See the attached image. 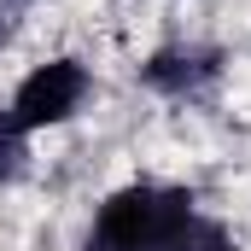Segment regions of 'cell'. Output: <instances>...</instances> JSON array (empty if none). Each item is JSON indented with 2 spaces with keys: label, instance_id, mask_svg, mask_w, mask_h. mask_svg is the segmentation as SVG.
Masks as SVG:
<instances>
[{
  "label": "cell",
  "instance_id": "obj_3",
  "mask_svg": "<svg viewBox=\"0 0 251 251\" xmlns=\"http://www.w3.org/2000/svg\"><path fill=\"white\" fill-rule=\"evenodd\" d=\"M216 76H222V53H216V47H199V41L158 47L152 59L140 64V82H146L152 94H170V100H193V94H204Z\"/></svg>",
  "mask_w": 251,
  "mask_h": 251
},
{
  "label": "cell",
  "instance_id": "obj_6",
  "mask_svg": "<svg viewBox=\"0 0 251 251\" xmlns=\"http://www.w3.org/2000/svg\"><path fill=\"white\" fill-rule=\"evenodd\" d=\"M6 6H29V0H6Z\"/></svg>",
  "mask_w": 251,
  "mask_h": 251
},
{
  "label": "cell",
  "instance_id": "obj_5",
  "mask_svg": "<svg viewBox=\"0 0 251 251\" xmlns=\"http://www.w3.org/2000/svg\"><path fill=\"white\" fill-rule=\"evenodd\" d=\"M6 41H12V24H6V18H0V47H6Z\"/></svg>",
  "mask_w": 251,
  "mask_h": 251
},
{
  "label": "cell",
  "instance_id": "obj_2",
  "mask_svg": "<svg viewBox=\"0 0 251 251\" xmlns=\"http://www.w3.org/2000/svg\"><path fill=\"white\" fill-rule=\"evenodd\" d=\"M88 70L76 59H47V64H35L24 82H18V94H12V123L24 128V134H35V128H59L70 123L76 111H82V100H88Z\"/></svg>",
  "mask_w": 251,
  "mask_h": 251
},
{
  "label": "cell",
  "instance_id": "obj_4",
  "mask_svg": "<svg viewBox=\"0 0 251 251\" xmlns=\"http://www.w3.org/2000/svg\"><path fill=\"white\" fill-rule=\"evenodd\" d=\"M24 170H29V134L12 123V111L0 105V187H6V181H18Z\"/></svg>",
  "mask_w": 251,
  "mask_h": 251
},
{
  "label": "cell",
  "instance_id": "obj_1",
  "mask_svg": "<svg viewBox=\"0 0 251 251\" xmlns=\"http://www.w3.org/2000/svg\"><path fill=\"white\" fill-rule=\"evenodd\" d=\"M193 210V193L181 187H158V181H134V187H117L100 216H94V234H88V251H158Z\"/></svg>",
  "mask_w": 251,
  "mask_h": 251
}]
</instances>
